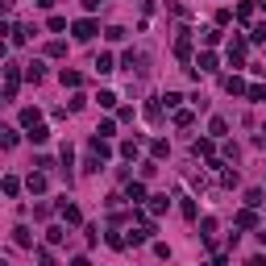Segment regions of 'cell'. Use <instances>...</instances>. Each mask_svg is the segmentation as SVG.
Returning a JSON list of instances; mask_svg holds the SVG:
<instances>
[{
	"instance_id": "1",
	"label": "cell",
	"mask_w": 266,
	"mask_h": 266,
	"mask_svg": "<svg viewBox=\"0 0 266 266\" xmlns=\"http://www.w3.org/2000/svg\"><path fill=\"white\" fill-rule=\"evenodd\" d=\"M21 79H25V71L17 62H9L5 66V100H17V92H21Z\"/></svg>"
},
{
	"instance_id": "2",
	"label": "cell",
	"mask_w": 266,
	"mask_h": 266,
	"mask_svg": "<svg viewBox=\"0 0 266 266\" xmlns=\"http://www.w3.org/2000/svg\"><path fill=\"white\" fill-rule=\"evenodd\" d=\"M96 38V21L92 17H79L75 21V42H92Z\"/></svg>"
},
{
	"instance_id": "3",
	"label": "cell",
	"mask_w": 266,
	"mask_h": 266,
	"mask_svg": "<svg viewBox=\"0 0 266 266\" xmlns=\"http://www.w3.org/2000/svg\"><path fill=\"white\" fill-rule=\"evenodd\" d=\"M146 62H150V58H146V54H133V50H129V54H125V66H129V71H133V75H138V79H142V75H146V71H150V66H146Z\"/></svg>"
},
{
	"instance_id": "4",
	"label": "cell",
	"mask_w": 266,
	"mask_h": 266,
	"mask_svg": "<svg viewBox=\"0 0 266 266\" xmlns=\"http://www.w3.org/2000/svg\"><path fill=\"white\" fill-rule=\"evenodd\" d=\"M175 54L187 62L191 58V29H179V38H175Z\"/></svg>"
},
{
	"instance_id": "5",
	"label": "cell",
	"mask_w": 266,
	"mask_h": 266,
	"mask_svg": "<svg viewBox=\"0 0 266 266\" xmlns=\"http://www.w3.org/2000/svg\"><path fill=\"white\" fill-rule=\"evenodd\" d=\"M125 199H129V204H142V199H146V183H142V179H133V183L125 187Z\"/></svg>"
},
{
	"instance_id": "6",
	"label": "cell",
	"mask_w": 266,
	"mask_h": 266,
	"mask_svg": "<svg viewBox=\"0 0 266 266\" xmlns=\"http://www.w3.org/2000/svg\"><path fill=\"white\" fill-rule=\"evenodd\" d=\"M58 212H62V220H66V225H79V208H75V204L58 199Z\"/></svg>"
},
{
	"instance_id": "7",
	"label": "cell",
	"mask_w": 266,
	"mask_h": 266,
	"mask_svg": "<svg viewBox=\"0 0 266 266\" xmlns=\"http://www.w3.org/2000/svg\"><path fill=\"white\" fill-rule=\"evenodd\" d=\"M25 187H29L33 195H42V191H46V175H42V171H33V175L25 179Z\"/></svg>"
},
{
	"instance_id": "8",
	"label": "cell",
	"mask_w": 266,
	"mask_h": 266,
	"mask_svg": "<svg viewBox=\"0 0 266 266\" xmlns=\"http://www.w3.org/2000/svg\"><path fill=\"white\" fill-rule=\"evenodd\" d=\"M150 233H154V225H142V229H133V233H129V246H142V241H150Z\"/></svg>"
},
{
	"instance_id": "9",
	"label": "cell",
	"mask_w": 266,
	"mask_h": 266,
	"mask_svg": "<svg viewBox=\"0 0 266 266\" xmlns=\"http://www.w3.org/2000/svg\"><path fill=\"white\" fill-rule=\"evenodd\" d=\"M225 92H233V96H246L250 87H246V79H237V75H229V79H225Z\"/></svg>"
},
{
	"instance_id": "10",
	"label": "cell",
	"mask_w": 266,
	"mask_h": 266,
	"mask_svg": "<svg viewBox=\"0 0 266 266\" xmlns=\"http://www.w3.org/2000/svg\"><path fill=\"white\" fill-rule=\"evenodd\" d=\"M246 204H250V208H262V204H266V191H262V187H250V191H246Z\"/></svg>"
},
{
	"instance_id": "11",
	"label": "cell",
	"mask_w": 266,
	"mask_h": 266,
	"mask_svg": "<svg viewBox=\"0 0 266 266\" xmlns=\"http://www.w3.org/2000/svg\"><path fill=\"white\" fill-rule=\"evenodd\" d=\"M208 133H212V138H225V133H229V121H225V117H212V121H208Z\"/></svg>"
},
{
	"instance_id": "12",
	"label": "cell",
	"mask_w": 266,
	"mask_h": 266,
	"mask_svg": "<svg viewBox=\"0 0 266 266\" xmlns=\"http://www.w3.org/2000/svg\"><path fill=\"white\" fill-rule=\"evenodd\" d=\"M42 75H46V71H42V62L33 58V62L25 66V79H29V83H42Z\"/></svg>"
},
{
	"instance_id": "13",
	"label": "cell",
	"mask_w": 266,
	"mask_h": 266,
	"mask_svg": "<svg viewBox=\"0 0 266 266\" xmlns=\"http://www.w3.org/2000/svg\"><path fill=\"white\" fill-rule=\"evenodd\" d=\"M46 138H50V129H46L42 121H38V125H33V129H29V142H33V146H42Z\"/></svg>"
},
{
	"instance_id": "14",
	"label": "cell",
	"mask_w": 266,
	"mask_h": 266,
	"mask_svg": "<svg viewBox=\"0 0 266 266\" xmlns=\"http://www.w3.org/2000/svg\"><path fill=\"white\" fill-rule=\"evenodd\" d=\"M199 237H204V241H212V237H216V220H212V216L199 220Z\"/></svg>"
},
{
	"instance_id": "15",
	"label": "cell",
	"mask_w": 266,
	"mask_h": 266,
	"mask_svg": "<svg viewBox=\"0 0 266 266\" xmlns=\"http://www.w3.org/2000/svg\"><path fill=\"white\" fill-rule=\"evenodd\" d=\"M166 208H171V199H166V195H154L150 199V216H162Z\"/></svg>"
},
{
	"instance_id": "16",
	"label": "cell",
	"mask_w": 266,
	"mask_h": 266,
	"mask_svg": "<svg viewBox=\"0 0 266 266\" xmlns=\"http://www.w3.org/2000/svg\"><path fill=\"white\" fill-rule=\"evenodd\" d=\"M220 183H225V187H237V183H241V175L233 171V166H220Z\"/></svg>"
},
{
	"instance_id": "17",
	"label": "cell",
	"mask_w": 266,
	"mask_h": 266,
	"mask_svg": "<svg viewBox=\"0 0 266 266\" xmlns=\"http://www.w3.org/2000/svg\"><path fill=\"white\" fill-rule=\"evenodd\" d=\"M58 79H62V87H79V83H83V75H79V71H66V66H62Z\"/></svg>"
},
{
	"instance_id": "18",
	"label": "cell",
	"mask_w": 266,
	"mask_h": 266,
	"mask_svg": "<svg viewBox=\"0 0 266 266\" xmlns=\"http://www.w3.org/2000/svg\"><path fill=\"white\" fill-rule=\"evenodd\" d=\"M258 225V216H254V208H246V212H237V229H254Z\"/></svg>"
},
{
	"instance_id": "19",
	"label": "cell",
	"mask_w": 266,
	"mask_h": 266,
	"mask_svg": "<svg viewBox=\"0 0 266 266\" xmlns=\"http://www.w3.org/2000/svg\"><path fill=\"white\" fill-rule=\"evenodd\" d=\"M195 66H199V71H212V66H216V54H212V50H204V54L195 58Z\"/></svg>"
},
{
	"instance_id": "20",
	"label": "cell",
	"mask_w": 266,
	"mask_h": 266,
	"mask_svg": "<svg viewBox=\"0 0 266 266\" xmlns=\"http://www.w3.org/2000/svg\"><path fill=\"white\" fill-rule=\"evenodd\" d=\"M100 162H104V158H100V154L92 150V154L83 158V171H87V175H96V171H100Z\"/></svg>"
},
{
	"instance_id": "21",
	"label": "cell",
	"mask_w": 266,
	"mask_h": 266,
	"mask_svg": "<svg viewBox=\"0 0 266 266\" xmlns=\"http://www.w3.org/2000/svg\"><path fill=\"white\" fill-rule=\"evenodd\" d=\"M191 154H195V158H212V142H208V138H204V142H195Z\"/></svg>"
},
{
	"instance_id": "22",
	"label": "cell",
	"mask_w": 266,
	"mask_h": 266,
	"mask_svg": "<svg viewBox=\"0 0 266 266\" xmlns=\"http://www.w3.org/2000/svg\"><path fill=\"white\" fill-rule=\"evenodd\" d=\"M13 241H17V246H33V237H29V229H25V225L13 229Z\"/></svg>"
},
{
	"instance_id": "23",
	"label": "cell",
	"mask_w": 266,
	"mask_h": 266,
	"mask_svg": "<svg viewBox=\"0 0 266 266\" xmlns=\"http://www.w3.org/2000/svg\"><path fill=\"white\" fill-rule=\"evenodd\" d=\"M96 71H100V75H108V71H117V66H113V54H100V58H96Z\"/></svg>"
},
{
	"instance_id": "24",
	"label": "cell",
	"mask_w": 266,
	"mask_h": 266,
	"mask_svg": "<svg viewBox=\"0 0 266 266\" xmlns=\"http://www.w3.org/2000/svg\"><path fill=\"white\" fill-rule=\"evenodd\" d=\"M113 133H117V121H100L96 125V138H113Z\"/></svg>"
},
{
	"instance_id": "25",
	"label": "cell",
	"mask_w": 266,
	"mask_h": 266,
	"mask_svg": "<svg viewBox=\"0 0 266 266\" xmlns=\"http://www.w3.org/2000/svg\"><path fill=\"white\" fill-rule=\"evenodd\" d=\"M62 237H66V229H62V225H54V229H46V241H50V246H58Z\"/></svg>"
},
{
	"instance_id": "26",
	"label": "cell",
	"mask_w": 266,
	"mask_h": 266,
	"mask_svg": "<svg viewBox=\"0 0 266 266\" xmlns=\"http://www.w3.org/2000/svg\"><path fill=\"white\" fill-rule=\"evenodd\" d=\"M38 121H42V117H38V108H25V113H21V125H25V129H33Z\"/></svg>"
},
{
	"instance_id": "27",
	"label": "cell",
	"mask_w": 266,
	"mask_h": 266,
	"mask_svg": "<svg viewBox=\"0 0 266 266\" xmlns=\"http://www.w3.org/2000/svg\"><path fill=\"white\" fill-rule=\"evenodd\" d=\"M146 117H150V121H162V100H150V104H146Z\"/></svg>"
},
{
	"instance_id": "28",
	"label": "cell",
	"mask_w": 266,
	"mask_h": 266,
	"mask_svg": "<svg viewBox=\"0 0 266 266\" xmlns=\"http://www.w3.org/2000/svg\"><path fill=\"white\" fill-rule=\"evenodd\" d=\"M246 96H250V100H254V104H266V87H262V83H254V87H250V92H246Z\"/></svg>"
},
{
	"instance_id": "29",
	"label": "cell",
	"mask_w": 266,
	"mask_h": 266,
	"mask_svg": "<svg viewBox=\"0 0 266 266\" xmlns=\"http://www.w3.org/2000/svg\"><path fill=\"white\" fill-rule=\"evenodd\" d=\"M150 154H154V158H166V154H171V146L158 138V142H150Z\"/></svg>"
},
{
	"instance_id": "30",
	"label": "cell",
	"mask_w": 266,
	"mask_h": 266,
	"mask_svg": "<svg viewBox=\"0 0 266 266\" xmlns=\"http://www.w3.org/2000/svg\"><path fill=\"white\" fill-rule=\"evenodd\" d=\"M191 121H195V113H191V108H179V113H175V125H183V129H187Z\"/></svg>"
},
{
	"instance_id": "31",
	"label": "cell",
	"mask_w": 266,
	"mask_h": 266,
	"mask_svg": "<svg viewBox=\"0 0 266 266\" xmlns=\"http://www.w3.org/2000/svg\"><path fill=\"white\" fill-rule=\"evenodd\" d=\"M21 191V179L17 175H5V195H17Z\"/></svg>"
},
{
	"instance_id": "32",
	"label": "cell",
	"mask_w": 266,
	"mask_h": 266,
	"mask_svg": "<svg viewBox=\"0 0 266 266\" xmlns=\"http://www.w3.org/2000/svg\"><path fill=\"white\" fill-rule=\"evenodd\" d=\"M0 142H5V150L17 146V129H0Z\"/></svg>"
},
{
	"instance_id": "33",
	"label": "cell",
	"mask_w": 266,
	"mask_h": 266,
	"mask_svg": "<svg viewBox=\"0 0 266 266\" xmlns=\"http://www.w3.org/2000/svg\"><path fill=\"white\" fill-rule=\"evenodd\" d=\"M254 17V5H250V0H241V5H237V21H250Z\"/></svg>"
},
{
	"instance_id": "34",
	"label": "cell",
	"mask_w": 266,
	"mask_h": 266,
	"mask_svg": "<svg viewBox=\"0 0 266 266\" xmlns=\"http://www.w3.org/2000/svg\"><path fill=\"white\" fill-rule=\"evenodd\" d=\"M162 104H166V108H179V104H183V96H179V92H166V96H162Z\"/></svg>"
},
{
	"instance_id": "35",
	"label": "cell",
	"mask_w": 266,
	"mask_h": 266,
	"mask_svg": "<svg viewBox=\"0 0 266 266\" xmlns=\"http://www.w3.org/2000/svg\"><path fill=\"white\" fill-rule=\"evenodd\" d=\"M96 100H100V108H113V104H117V92H100Z\"/></svg>"
},
{
	"instance_id": "36",
	"label": "cell",
	"mask_w": 266,
	"mask_h": 266,
	"mask_svg": "<svg viewBox=\"0 0 266 266\" xmlns=\"http://www.w3.org/2000/svg\"><path fill=\"white\" fill-rule=\"evenodd\" d=\"M46 54H50V58H62V54H66V42H50Z\"/></svg>"
},
{
	"instance_id": "37",
	"label": "cell",
	"mask_w": 266,
	"mask_h": 266,
	"mask_svg": "<svg viewBox=\"0 0 266 266\" xmlns=\"http://www.w3.org/2000/svg\"><path fill=\"white\" fill-rule=\"evenodd\" d=\"M83 104H87V96H79V92H75V96H71V100H66V108H71V113H79V108H83Z\"/></svg>"
},
{
	"instance_id": "38",
	"label": "cell",
	"mask_w": 266,
	"mask_h": 266,
	"mask_svg": "<svg viewBox=\"0 0 266 266\" xmlns=\"http://www.w3.org/2000/svg\"><path fill=\"white\" fill-rule=\"evenodd\" d=\"M220 42V29H204V46H216Z\"/></svg>"
},
{
	"instance_id": "39",
	"label": "cell",
	"mask_w": 266,
	"mask_h": 266,
	"mask_svg": "<svg viewBox=\"0 0 266 266\" xmlns=\"http://www.w3.org/2000/svg\"><path fill=\"white\" fill-rule=\"evenodd\" d=\"M121 154L125 158H138V142H121Z\"/></svg>"
},
{
	"instance_id": "40",
	"label": "cell",
	"mask_w": 266,
	"mask_h": 266,
	"mask_svg": "<svg viewBox=\"0 0 266 266\" xmlns=\"http://www.w3.org/2000/svg\"><path fill=\"white\" fill-rule=\"evenodd\" d=\"M38 262H42V266H54V254H50V250H38Z\"/></svg>"
},
{
	"instance_id": "41",
	"label": "cell",
	"mask_w": 266,
	"mask_h": 266,
	"mask_svg": "<svg viewBox=\"0 0 266 266\" xmlns=\"http://www.w3.org/2000/svg\"><path fill=\"white\" fill-rule=\"evenodd\" d=\"M254 42H266V25H254V33H250Z\"/></svg>"
},
{
	"instance_id": "42",
	"label": "cell",
	"mask_w": 266,
	"mask_h": 266,
	"mask_svg": "<svg viewBox=\"0 0 266 266\" xmlns=\"http://www.w3.org/2000/svg\"><path fill=\"white\" fill-rule=\"evenodd\" d=\"M83 9H87V13H96V9H100V0H83Z\"/></svg>"
},
{
	"instance_id": "43",
	"label": "cell",
	"mask_w": 266,
	"mask_h": 266,
	"mask_svg": "<svg viewBox=\"0 0 266 266\" xmlns=\"http://www.w3.org/2000/svg\"><path fill=\"white\" fill-rule=\"evenodd\" d=\"M50 5H54V0H38V9H50Z\"/></svg>"
},
{
	"instance_id": "44",
	"label": "cell",
	"mask_w": 266,
	"mask_h": 266,
	"mask_svg": "<svg viewBox=\"0 0 266 266\" xmlns=\"http://www.w3.org/2000/svg\"><path fill=\"white\" fill-rule=\"evenodd\" d=\"M258 241H262V246H266V229H262V233H258Z\"/></svg>"
},
{
	"instance_id": "45",
	"label": "cell",
	"mask_w": 266,
	"mask_h": 266,
	"mask_svg": "<svg viewBox=\"0 0 266 266\" xmlns=\"http://www.w3.org/2000/svg\"><path fill=\"white\" fill-rule=\"evenodd\" d=\"M258 142H266V129H262V138H258Z\"/></svg>"
},
{
	"instance_id": "46",
	"label": "cell",
	"mask_w": 266,
	"mask_h": 266,
	"mask_svg": "<svg viewBox=\"0 0 266 266\" xmlns=\"http://www.w3.org/2000/svg\"><path fill=\"white\" fill-rule=\"evenodd\" d=\"M262 13H266V0H262Z\"/></svg>"
}]
</instances>
